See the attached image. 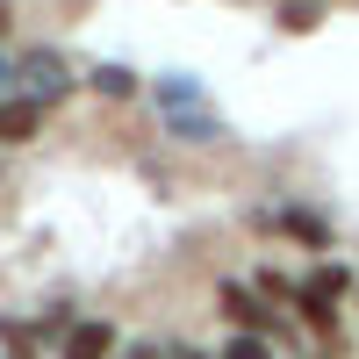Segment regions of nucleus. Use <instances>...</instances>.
Segmentation results:
<instances>
[{
	"label": "nucleus",
	"instance_id": "f257e3e1",
	"mask_svg": "<svg viewBox=\"0 0 359 359\" xmlns=\"http://www.w3.org/2000/svg\"><path fill=\"white\" fill-rule=\"evenodd\" d=\"M345 287H352L345 266H316V273L294 287V309H302L309 331H338V294H345Z\"/></svg>",
	"mask_w": 359,
	"mask_h": 359
},
{
	"label": "nucleus",
	"instance_id": "f03ea898",
	"mask_svg": "<svg viewBox=\"0 0 359 359\" xmlns=\"http://www.w3.org/2000/svg\"><path fill=\"white\" fill-rule=\"evenodd\" d=\"M216 302L230 309V323H237V331H252V338L280 331V323H273V309H266V302H259V294H252L245 280H223V287H216Z\"/></svg>",
	"mask_w": 359,
	"mask_h": 359
},
{
	"label": "nucleus",
	"instance_id": "7ed1b4c3",
	"mask_svg": "<svg viewBox=\"0 0 359 359\" xmlns=\"http://www.w3.org/2000/svg\"><path fill=\"white\" fill-rule=\"evenodd\" d=\"M22 79H29V101H43V108L72 94V72H65V57H57V50H36V57L22 65Z\"/></svg>",
	"mask_w": 359,
	"mask_h": 359
},
{
	"label": "nucleus",
	"instance_id": "20e7f679",
	"mask_svg": "<svg viewBox=\"0 0 359 359\" xmlns=\"http://www.w3.org/2000/svg\"><path fill=\"white\" fill-rule=\"evenodd\" d=\"M57 359H115V323H108V316L72 323V338L57 345Z\"/></svg>",
	"mask_w": 359,
	"mask_h": 359
},
{
	"label": "nucleus",
	"instance_id": "39448f33",
	"mask_svg": "<svg viewBox=\"0 0 359 359\" xmlns=\"http://www.w3.org/2000/svg\"><path fill=\"white\" fill-rule=\"evenodd\" d=\"M43 130V101H8L0 94V144H29Z\"/></svg>",
	"mask_w": 359,
	"mask_h": 359
},
{
	"label": "nucleus",
	"instance_id": "423d86ee",
	"mask_svg": "<svg viewBox=\"0 0 359 359\" xmlns=\"http://www.w3.org/2000/svg\"><path fill=\"white\" fill-rule=\"evenodd\" d=\"M165 130L180 144H223V123L216 115H201V108H165Z\"/></svg>",
	"mask_w": 359,
	"mask_h": 359
},
{
	"label": "nucleus",
	"instance_id": "0eeeda50",
	"mask_svg": "<svg viewBox=\"0 0 359 359\" xmlns=\"http://www.w3.org/2000/svg\"><path fill=\"white\" fill-rule=\"evenodd\" d=\"M273 230H287V237H302V245H331V230H323L316 216H309V208H273Z\"/></svg>",
	"mask_w": 359,
	"mask_h": 359
},
{
	"label": "nucleus",
	"instance_id": "6e6552de",
	"mask_svg": "<svg viewBox=\"0 0 359 359\" xmlns=\"http://www.w3.org/2000/svg\"><path fill=\"white\" fill-rule=\"evenodd\" d=\"M86 86L108 94V101H130V94H137V72H130V65H94V72H86Z\"/></svg>",
	"mask_w": 359,
	"mask_h": 359
},
{
	"label": "nucleus",
	"instance_id": "1a4fd4ad",
	"mask_svg": "<svg viewBox=\"0 0 359 359\" xmlns=\"http://www.w3.org/2000/svg\"><path fill=\"white\" fill-rule=\"evenodd\" d=\"M0 338H8V352H15V359H36V345H43V331H36V323H15V316L0 323Z\"/></svg>",
	"mask_w": 359,
	"mask_h": 359
},
{
	"label": "nucleus",
	"instance_id": "9d476101",
	"mask_svg": "<svg viewBox=\"0 0 359 359\" xmlns=\"http://www.w3.org/2000/svg\"><path fill=\"white\" fill-rule=\"evenodd\" d=\"M158 101H165V108H201V86H194L187 72H172V79H158Z\"/></svg>",
	"mask_w": 359,
	"mask_h": 359
},
{
	"label": "nucleus",
	"instance_id": "9b49d317",
	"mask_svg": "<svg viewBox=\"0 0 359 359\" xmlns=\"http://www.w3.org/2000/svg\"><path fill=\"white\" fill-rule=\"evenodd\" d=\"M223 359H273V345H266V338H252V331H237V338L223 345Z\"/></svg>",
	"mask_w": 359,
	"mask_h": 359
},
{
	"label": "nucleus",
	"instance_id": "f8f14e48",
	"mask_svg": "<svg viewBox=\"0 0 359 359\" xmlns=\"http://www.w3.org/2000/svg\"><path fill=\"white\" fill-rule=\"evenodd\" d=\"M280 29H294V36L316 29V8H309V0H287V8H280Z\"/></svg>",
	"mask_w": 359,
	"mask_h": 359
},
{
	"label": "nucleus",
	"instance_id": "ddd939ff",
	"mask_svg": "<svg viewBox=\"0 0 359 359\" xmlns=\"http://www.w3.org/2000/svg\"><path fill=\"white\" fill-rule=\"evenodd\" d=\"M8 22H15V0H0V36H8Z\"/></svg>",
	"mask_w": 359,
	"mask_h": 359
},
{
	"label": "nucleus",
	"instance_id": "4468645a",
	"mask_svg": "<svg viewBox=\"0 0 359 359\" xmlns=\"http://www.w3.org/2000/svg\"><path fill=\"white\" fill-rule=\"evenodd\" d=\"M115 359H151V345H130V352H115Z\"/></svg>",
	"mask_w": 359,
	"mask_h": 359
},
{
	"label": "nucleus",
	"instance_id": "2eb2a0df",
	"mask_svg": "<svg viewBox=\"0 0 359 359\" xmlns=\"http://www.w3.org/2000/svg\"><path fill=\"white\" fill-rule=\"evenodd\" d=\"M8 79H15V65H8V57H0V86H8Z\"/></svg>",
	"mask_w": 359,
	"mask_h": 359
},
{
	"label": "nucleus",
	"instance_id": "dca6fc26",
	"mask_svg": "<svg viewBox=\"0 0 359 359\" xmlns=\"http://www.w3.org/2000/svg\"><path fill=\"white\" fill-rule=\"evenodd\" d=\"M172 359H208V352H172Z\"/></svg>",
	"mask_w": 359,
	"mask_h": 359
}]
</instances>
